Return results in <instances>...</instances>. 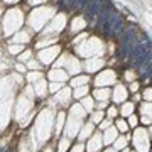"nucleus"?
Listing matches in <instances>:
<instances>
[{"label": "nucleus", "instance_id": "3", "mask_svg": "<svg viewBox=\"0 0 152 152\" xmlns=\"http://www.w3.org/2000/svg\"><path fill=\"white\" fill-rule=\"evenodd\" d=\"M88 2L90 0H75V5H73V9H78V10H83L86 5H88Z\"/></svg>", "mask_w": 152, "mask_h": 152}, {"label": "nucleus", "instance_id": "4", "mask_svg": "<svg viewBox=\"0 0 152 152\" xmlns=\"http://www.w3.org/2000/svg\"><path fill=\"white\" fill-rule=\"evenodd\" d=\"M59 3H61V7H63L64 10H69V9H73V5H75V0H61Z\"/></svg>", "mask_w": 152, "mask_h": 152}, {"label": "nucleus", "instance_id": "2", "mask_svg": "<svg viewBox=\"0 0 152 152\" xmlns=\"http://www.w3.org/2000/svg\"><path fill=\"white\" fill-rule=\"evenodd\" d=\"M123 31V17L115 10L113 17H112V36H117Z\"/></svg>", "mask_w": 152, "mask_h": 152}, {"label": "nucleus", "instance_id": "1", "mask_svg": "<svg viewBox=\"0 0 152 152\" xmlns=\"http://www.w3.org/2000/svg\"><path fill=\"white\" fill-rule=\"evenodd\" d=\"M101 0H90L88 2V5L85 7L86 9V15H85V19L86 20H91V17H96V14L100 12V9H101Z\"/></svg>", "mask_w": 152, "mask_h": 152}, {"label": "nucleus", "instance_id": "5", "mask_svg": "<svg viewBox=\"0 0 152 152\" xmlns=\"http://www.w3.org/2000/svg\"><path fill=\"white\" fill-rule=\"evenodd\" d=\"M3 152H14V151H12V149H9V151H3Z\"/></svg>", "mask_w": 152, "mask_h": 152}, {"label": "nucleus", "instance_id": "6", "mask_svg": "<svg viewBox=\"0 0 152 152\" xmlns=\"http://www.w3.org/2000/svg\"><path fill=\"white\" fill-rule=\"evenodd\" d=\"M0 152H3V149H0Z\"/></svg>", "mask_w": 152, "mask_h": 152}]
</instances>
